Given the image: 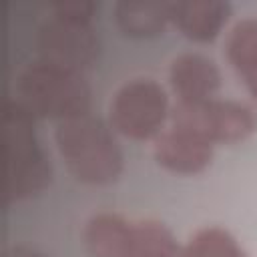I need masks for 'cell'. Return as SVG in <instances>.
<instances>
[{
  "mask_svg": "<svg viewBox=\"0 0 257 257\" xmlns=\"http://www.w3.org/2000/svg\"><path fill=\"white\" fill-rule=\"evenodd\" d=\"M52 141L66 171L84 185H108L122 173L124 155L116 133L90 110L54 122Z\"/></svg>",
  "mask_w": 257,
  "mask_h": 257,
  "instance_id": "cell-1",
  "label": "cell"
},
{
  "mask_svg": "<svg viewBox=\"0 0 257 257\" xmlns=\"http://www.w3.org/2000/svg\"><path fill=\"white\" fill-rule=\"evenodd\" d=\"M16 100L42 120H64L90 110V86L82 72L32 60L16 76Z\"/></svg>",
  "mask_w": 257,
  "mask_h": 257,
  "instance_id": "cell-2",
  "label": "cell"
},
{
  "mask_svg": "<svg viewBox=\"0 0 257 257\" xmlns=\"http://www.w3.org/2000/svg\"><path fill=\"white\" fill-rule=\"evenodd\" d=\"M4 153L8 201L32 197L48 185L50 163L38 143L34 116L16 98L4 108Z\"/></svg>",
  "mask_w": 257,
  "mask_h": 257,
  "instance_id": "cell-3",
  "label": "cell"
},
{
  "mask_svg": "<svg viewBox=\"0 0 257 257\" xmlns=\"http://www.w3.org/2000/svg\"><path fill=\"white\" fill-rule=\"evenodd\" d=\"M169 94L161 82L137 76L122 82L108 102V124L131 141H153L169 122Z\"/></svg>",
  "mask_w": 257,
  "mask_h": 257,
  "instance_id": "cell-4",
  "label": "cell"
},
{
  "mask_svg": "<svg viewBox=\"0 0 257 257\" xmlns=\"http://www.w3.org/2000/svg\"><path fill=\"white\" fill-rule=\"evenodd\" d=\"M169 122L203 137L213 147L241 143L257 131V114L249 104L217 96L199 102L175 100Z\"/></svg>",
  "mask_w": 257,
  "mask_h": 257,
  "instance_id": "cell-5",
  "label": "cell"
},
{
  "mask_svg": "<svg viewBox=\"0 0 257 257\" xmlns=\"http://www.w3.org/2000/svg\"><path fill=\"white\" fill-rule=\"evenodd\" d=\"M38 60L84 72L98 58L100 42L90 22H78L50 12L34 34Z\"/></svg>",
  "mask_w": 257,
  "mask_h": 257,
  "instance_id": "cell-6",
  "label": "cell"
},
{
  "mask_svg": "<svg viewBox=\"0 0 257 257\" xmlns=\"http://www.w3.org/2000/svg\"><path fill=\"white\" fill-rule=\"evenodd\" d=\"M153 159L169 173L197 175L211 165L213 145L203 137L169 122L153 139Z\"/></svg>",
  "mask_w": 257,
  "mask_h": 257,
  "instance_id": "cell-7",
  "label": "cell"
},
{
  "mask_svg": "<svg viewBox=\"0 0 257 257\" xmlns=\"http://www.w3.org/2000/svg\"><path fill=\"white\" fill-rule=\"evenodd\" d=\"M167 80L177 102H199L217 94L221 88V70L207 54L189 50L169 62Z\"/></svg>",
  "mask_w": 257,
  "mask_h": 257,
  "instance_id": "cell-8",
  "label": "cell"
},
{
  "mask_svg": "<svg viewBox=\"0 0 257 257\" xmlns=\"http://www.w3.org/2000/svg\"><path fill=\"white\" fill-rule=\"evenodd\" d=\"M231 14V4L221 0L171 2V22L193 42H211L223 30Z\"/></svg>",
  "mask_w": 257,
  "mask_h": 257,
  "instance_id": "cell-9",
  "label": "cell"
},
{
  "mask_svg": "<svg viewBox=\"0 0 257 257\" xmlns=\"http://www.w3.org/2000/svg\"><path fill=\"white\" fill-rule=\"evenodd\" d=\"M131 237L133 221L110 211L90 215L82 227V245L90 257H126Z\"/></svg>",
  "mask_w": 257,
  "mask_h": 257,
  "instance_id": "cell-10",
  "label": "cell"
},
{
  "mask_svg": "<svg viewBox=\"0 0 257 257\" xmlns=\"http://www.w3.org/2000/svg\"><path fill=\"white\" fill-rule=\"evenodd\" d=\"M114 22L131 38H153L163 34L171 22V2L120 0L112 6Z\"/></svg>",
  "mask_w": 257,
  "mask_h": 257,
  "instance_id": "cell-11",
  "label": "cell"
},
{
  "mask_svg": "<svg viewBox=\"0 0 257 257\" xmlns=\"http://www.w3.org/2000/svg\"><path fill=\"white\" fill-rule=\"evenodd\" d=\"M225 58L243 80L257 70V18H239L227 32Z\"/></svg>",
  "mask_w": 257,
  "mask_h": 257,
  "instance_id": "cell-12",
  "label": "cell"
},
{
  "mask_svg": "<svg viewBox=\"0 0 257 257\" xmlns=\"http://www.w3.org/2000/svg\"><path fill=\"white\" fill-rule=\"evenodd\" d=\"M126 257H181V245L171 229L157 219L133 221V237Z\"/></svg>",
  "mask_w": 257,
  "mask_h": 257,
  "instance_id": "cell-13",
  "label": "cell"
},
{
  "mask_svg": "<svg viewBox=\"0 0 257 257\" xmlns=\"http://www.w3.org/2000/svg\"><path fill=\"white\" fill-rule=\"evenodd\" d=\"M181 257H247V253L227 229L207 225L191 233L181 245Z\"/></svg>",
  "mask_w": 257,
  "mask_h": 257,
  "instance_id": "cell-14",
  "label": "cell"
},
{
  "mask_svg": "<svg viewBox=\"0 0 257 257\" xmlns=\"http://www.w3.org/2000/svg\"><path fill=\"white\" fill-rule=\"evenodd\" d=\"M96 10H98V6L90 0H62V2H56L50 12H54L58 16H64V18H70V20L92 24V18H94Z\"/></svg>",
  "mask_w": 257,
  "mask_h": 257,
  "instance_id": "cell-15",
  "label": "cell"
},
{
  "mask_svg": "<svg viewBox=\"0 0 257 257\" xmlns=\"http://www.w3.org/2000/svg\"><path fill=\"white\" fill-rule=\"evenodd\" d=\"M4 257H44V255L38 253L36 249L26 247V245H14V247H10V249L6 251Z\"/></svg>",
  "mask_w": 257,
  "mask_h": 257,
  "instance_id": "cell-16",
  "label": "cell"
}]
</instances>
